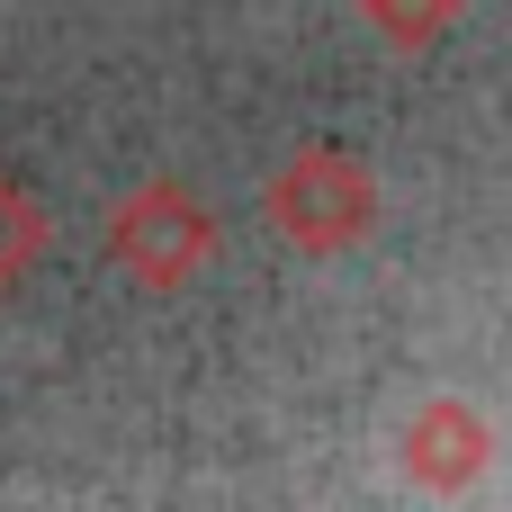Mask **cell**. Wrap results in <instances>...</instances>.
I'll return each mask as SVG.
<instances>
[{
	"label": "cell",
	"mask_w": 512,
	"mask_h": 512,
	"mask_svg": "<svg viewBox=\"0 0 512 512\" xmlns=\"http://www.w3.org/2000/svg\"><path fill=\"white\" fill-rule=\"evenodd\" d=\"M261 216H270V234H279L288 252L333 261V252H351V243L378 225V180H369L360 153H342V144H306V153H288V162L270 171Z\"/></svg>",
	"instance_id": "1"
},
{
	"label": "cell",
	"mask_w": 512,
	"mask_h": 512,
	"mask_svg": "<svg viewBox=\"0 0 512 512\" xmlns=\"http://www.w3.org/2000/svg\"><path fill=\"white\" fill-rule=\"evenodd\" d=\"M108 261H117L135 288L171 297V288H189V279L216 261V207H207L198 189H180V180H135V189L108 207Z\"/></svg>",
	"instance_id": "2"
},
{
	"label": "cell",
	"mask_w": 512,
	"mask_h": 512,
	"mask_svg": "<svg viewBox=\"0 0 512 512\" xmlns=\"http://www.w3.org/2000/svg\"><path fill=\"white\" fill-rule=\"evenodd\" d=\"M495 468V423L468 396H423V414L405 423V477L432 495H459Z\"/></svg>",
	"instance_id": "3"
},
{
	"label": "cell",
	"mask_w": 512,
	"mask_h": 512,
	"mask_svg": "<svg viewBox=\"0 0 512 512\" xmlns=\"http://www.w3.org/2000/svg\"><path fill=\"white\" fill-rule=\"evenodd\" d=\"M36 252H45V207L18 171H0V297L36 270Z\"/></svg>",
	"instance_id": "4"
},
{
	"label": "cell",
	"mask_w": 512,
	"mask_h": 512,
	"mask_svg": "<svg viewBox=\"0 0 512 512\" xmlns=\"http://www.w3.org/2000/svg\"><path fill=\"white\" fill-rule=\"evenodd\" d=\"M360 18L396 45V54H432L459 27V0H360Z\"/></svg>",
	"instance_id": "5"
}]
</instances>
